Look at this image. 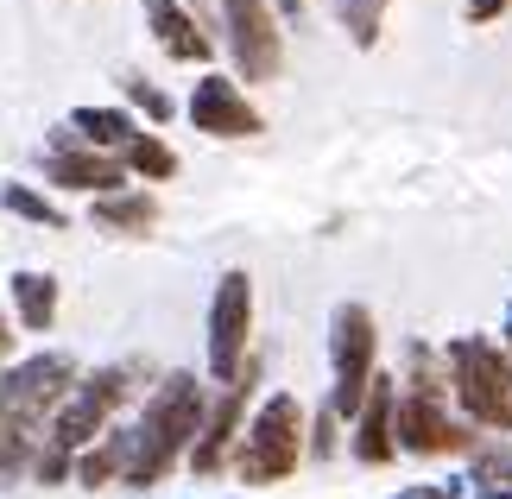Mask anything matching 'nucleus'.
Segmentation results:
<instances>
[{"label":"nucleus","instance_id":"f257e3e1","mask_svg":"<svg viewBox=\"0 0 512 499\" xmlns=\"http://www.w3.org/2000/svg\"><path fill=\"white\" fill-rule=\"evenodd\" d=\"M196 417H203V392H196L190 373H171L159 398L146 405L140 430H133V462H127V481L133 487H159L171 462L184 455V443L196 436Z\"/></svg>","mask_w":512,"mask_h":499},{"label":"nucleus","instance_id":"f03ea898","mask_svg":"<svg viewBox=\"0 0 512 499\" xmlns=\"http://www.w3.org/2000/svg\"><path fill=\"white\" fill-rule=\"evenodd\" d=\"M127 398V367H102V373H89L83 386L70 392V405L57 411V424H51V449H45V462H38V481H64L70 474V455L95 443L108 424V411Z\"/></svg>","mask_w":512,"mask_h":499},{"label":"nucleus","instance_id":"7ed1b4c3","mask_svg":"<svg viewBox=\"0 0 512 499\" xmlns=\"http://www.w3.org/2000/svg\"><path fill=\"white\" fill-rule=\"evenodd\" d=\"M449 373H456V398L475 424L512 430V367L494 342H481V335L449 342Z\"/></svg>","mask_w":512,"mask_h":499},{"label":"nucleus","instance_id":"20e7f679","mask_svg":"<svg viewBox=\"0 0 512 499\" xmlns=\"http://www.w3.org/2000/svg\"><path fill=\"white\" fill-rule=\"evenodd\" d=\"M298 430H304V411H298V398H266L260 417H253V430H247V443H241V481L253 487H266V481H285L291 468H298Z\"/></svg>","mask_w":512,"mask_h":499},{"label":"nucleus","instance_id":"39448f33","mask_svg":"<svg viewBox=\"0 0 512 499\" xmlns=\"http://www.w3.org/2000/svg\"><path fill=\"white\" fill-rule=\"evenodd\" d=\"M76 379V361L70 354H32V361H19L13 373H0V424H13V430H38V417H45Z\"/></svg>","mask_w":512,"mask_h":499},{"label":"nucleus","instance_id":"423d86ee","mask_svg":"<svg viewBox=\"0 0 512 499\" xmlns=\"http://www.w3.org/2000/svg\"><path fill=\"white\" fill-rule=\"evenodd\" d=\"M329 354H336V398H329V411L336 417H354L367 405L373 392V316L361 304H342L336 310V342H329Z\"/></svg>","mask_w":512,"mask_h":499},{"label":"nucleus","instance_id":"0eeeda50","mask_svg":"<svg viewBox=\"0 0 512 499\" xmlns=\"http://www.w3.org/2000/svg\"><path fill=\"white\" fill-rule=\"evenodd\" d=\"M247 323H253V285L247 272H228L215 285V304H209V373L222 379H241V348H247Z\"/></svg>","mask_w":512,"mask_h":499},{"label":"nucleus","instance_id":"6e6552de","mask_svg":"<svg viewBox=\"0 0 512 499\" xmlns=\"http://www.w3.org/2000/svg\"><path fill=\"white\" fill-rule=\"evenodd\" d=\"M411 361H418V379H411V392L399 398V436H405V449H418V455L462 449V443H468V430L443 417V405H437V379H430V354L418 348Z\"/></svg>","mask_w":512,"mask_h":499},{"label":"nucleus","instance_id":"1a4fd4ad","mask_svg":"<svg viewBox=\"0 0 512 499\" xmlns=\"http://www.w3.org/2000/svg\"><path fill=\"white\" fill-rule=\"evenodd\" d=\"M222 13H228L234 64L247 70V83H266V76H279V32H272L266 0H222Z\"/></svg>","mask_w":512,"mask_h":499},{"label":"nucleus","instance_id":"9d476101","mask_svg":"<svg viewBox=\"0 0 512 499\" xmlns=\"http://www.w3.org/2000/svg\"><path fill=\"white\" fill-rule=\"evenodd\" d=\"M190 121L196 133H215V139H247V133H260V114H253L241 102V89L222 83V76H203L190 95Z\"/></svg>","mask_w":512,"mask_h":499},{"label":"nucleus","instance_id":"9b49d317","mask_svg":"<svg viewBox=\"0 0 512 499\" xmlns=\"http://www.w3.org/2000/svg\"><path fill=\"white\" fill-rule=\"evenodd\" d=\"M247 386H253V367H247L241 379H228L222 405L209 411V430L196 436V449H190L196 474H215V468H222V455H228V443H234V424H241V405H247Z\"/></svg>","mask_w":512,"mask_h":499},{"label":"nucleus","instance_id":"f8f14e48","mask_svg":"<svg viewBox=\"0 0 512 499\" xmlns=\"http://www.w3.org/2000/svg\"><path fill=\"white\" fill-rule=\"evenodd\" d=\"M354 455L361 462H392V379H373L367 405H361V436H354Z\"/></svg>","mask_w":512,"mask_h":499},{"label":"nucleus","instance_id":"ddd939ff","mask_svg":"<svg viewBox=\"0 0 512 499\" xmlns=\"http://www.w3.org/2000/svg\"><path fill=\"white\" fill-rule=\"evenodd\" d=\"M146 19H152V32H159V45H165L171 57H184V64L209 57V38L196 32V19L177 7V0H146Z\"/></svg>","mask_w":512,"mask_h":499},{"label":"nucleus","instance_id":"4468645a","mask_svg":"<svg viewBox=\"0 0 512 499\" xmlns=\"http://www.w3.org/2000/svg\"><path fill=\"white\" fill-rule=\"evenodd\" d=\"M51 184H76V190H102L114 196V184H121V165L114 158H95V152H57L51 158Z\"/></svg>","mask_w":512,"mask_h":499},{"label":"nucleus","instance_id":"2eb2a0df","mask_svg":"<svg viewBox=\"0 0 512 499\" xmlns=\"http://www.w3.org/2000/svg\"><path fill=\"white\" fill-rule=\"evenodd\" d=\"M13 304L26 329H51L57 316V278L51 272H13Z\"/></svg>","mask_w":512,"mask_h":499},{"label":"nucleus","instance_id":"dca6fc26","mask_svg":"<svg viewBox=\"0 0 512 499\" xmlns=\"http://www.w3.org/2000/svg\"><path fill=\"white\" fill-rule=\"evenodd\" d=\"M70 127L83 133V139H95V146H121V152L133 146V139H140L121 108H76V114H70Z\"/></svg>","mask_w":512,"mask_h":499},{"label":"nucleus","instance_id":"f3484780","mask_svg":"<svg viewBox=\"0 0 512 499\" xmlns=\"http://www.w3.org/2000/svg\"><path fill=\"white\" fill-rule=\"evenodd\" d=\"M127 462H133V436H108L102 449H89L83 462H76V481H83V487H108L114 474H127Z\"/></svg>","mask_w":512,"mask_h":499},{"label":"nucleus","instance_id":"a211bd4d","mask_svg":"<svg viewBox=\"0 0 512 499\" xmlns=\"http://www.w3.org/2000/svg\"><path fill=\"white\" fill-rule=\"evenodd\" d=\"M95 222H102V228H127V234H146L152 222H159V203H152V196H102V203H95Z\"/></svg>","mask_w":512,"mask_h":499},{"label":"nucleus","instance_id":"6ab92c4d","mask_svg":"<svg viewBox=\"0 0 512 499\" xmlns=\"http://www.w3.org/2000/svg\"><path fill=\"white\" fill-rule=\"evenodd\" d=\"M380 13H386V0H342V26H348V38L361 51L380 38Z\"/></svg>","mask_w":512,"mask_h":499},{"label":"nucleus","instance_id":"aec40b11","mask_svg":"<svg viewBox=\"0 0 512 499\" xmlns=\"http://www.w3.org/2000/svg\"><path fill=\"white\" fill-rule=\"evenodd\" d=\"M127 165L140 171V177H171V171H177V158H171V146H159L152 133H140V139L127 146Z\"/></svg>","mask_w":512,"mask_h":499},{"label":"nucleus","instance_id":"412c9836","mask_svg":"<svg viewBox=\"0 0 512 499\" xmlns=\"http://www.w3.org/2000/svg\"><path fill=\"white\" fill-rule=\"evenodd\" d=\"M0 203H7L13 215H26V222L64 228V215H57V209H51V203H45V196H38V190H26V184H7V190H0Z\"/></svg>","mask_w":512,"mask_h":499},{"label":"nucleus","instance_id":"4be33fe9","mask_svg":"<svg viewBox=\"0 0 512 499\" xmlns=\"http://www.w3.org/2000/svg\"><path fill=\"white\" fill-rule=\"evenodd\" d=\"M26 462H32V436L13 430V424H0V481H13Z\"/></svg>","mask_w":512,"mask_h":499},{"label":"nucleus","instance_id":"5701e85b","mask_svg":"<svg viewBox=\"0 0 512 499\" xmlns=\"http://www.w3.org/2000/svg\"><path fill=\"white\" fill-rule=\"evenodd\" d=\"M127 95H133V102H140V108L152 114V121H171V102H165V95L152 89V83H140V76H133V83H127Z\"/></svg>","mask_w":512,"mask_h":499},{"label":"nucleus","instance_id":"b1692460","mask_svg":"<svg viewBox=\"0 0 512 499\" xmlns=\"http://www.w3.org/2000/svg\"><path fill=\"white\" fill-rule=\"evenodd\" d=\"M506 7V0H468V19H494Z\"/></svg>","mask_w":512,"mask_h":499},{"label":"nucleus","instance_id":"393cba45","mask_svg":"<svg viewBox=\"0 0 512 499\" xmlns=\"http://www.w3.org/2000/svg\"><path fill=\"white\" fill-rule=\"evenodd\" d=\"M7 348H13V335H7V316H0V361H7Z\"/></svg>","mask_w":512,"mask_h":499},{"label":"nucleus","instance_id":"a878e982","mask_svg":"<svg viewBox=\"0 0 512 499\" xmlns=\"http://www.w3.org/2000/svg\"><path fill=\"white\" fill-rule=\"evenodd\" d=\"M405 499H449V487H430V493H405Z\"/></svg>","mask_w":512,"mask_h":499},{"label":"nucleus","instance_id":"bb28decb","mask_svg":"<svg viewBox=\"0 0 512 499\" xmlns=\"http://www.w3.org/2000/svg\"><path fill=\"white\" fill-rule=\"evenodd\" d=\"M506 335H512V316H506Z\"/></svg>","mask_w":512,"mask_h":499}]
</instances>
